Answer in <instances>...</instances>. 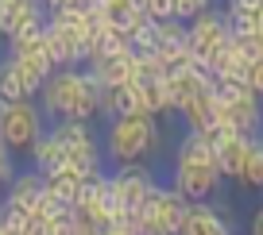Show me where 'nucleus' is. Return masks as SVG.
<instances>
[{
  "label": "nucleus",
  "instance_id": "22",
  "mask_svg": "<svg viewBox=\"0 0 263 235\" xmlns=\"http://www.w3.org/2000/svg\"><path fill=\"white\" fill-rule=\"evenodd\" d=\"M244 85L255 93V97H263V54L255 58L252 66H248V77H244Z\"/></svg>",
  "mask_w": 263,
  "mask_h": 235
},
{
  "label": "nucleus",
  "instance_id": "2",
  "mask_svg": "<svg viewBox=\"0 0 263 235\" xmlns=\"http://www.w3.org/2000/svg\"><path fill=\"white\" fill-rule=\"evenodd\" d=\"M163 143V127L155 116H120V120L105 123L101 135V151L105 162L112 166H128V162H147L151 154Z\"/></svg>",
  "mask_w": 263,
  "mask_h": 235
},
{
  "label": "nucleus",
  "instance_id": "4",
  "mask_svg": "<svg viewBox=\"0 0 263 235\" xmlns=\"http://www.w3.org/2000/svg\"><path fill=\"white\" fill-rule=\"evenodd\" d=\"M43 54L50 58L54 70L66 66H85V35L70 19V12H47V27H43Z\"/></svg>",
  "mask_w": 263,
  "mask_h": 235
},
{
  "label": "nucleus",
  "instance_id": "14",
  "mask_svg": "<svg viewBox=\"0 0 263 235\" xmlns=\"http://www.w3.org/2000/svg\"><path fill=\"white\" fill-rule=\"evenodd\" d=\"M27 158H31V170L43 174V178H47V174H54V170H66V151H62V143L54 139V131H50V127L31 143Z\"/></svg>",
  "mask_w": 263,
  "mask_h": 235
},
{
  "label": "nucleus",
  "instance_id": "7",
  "mask_svg": "<svg viewBox=\"0 0 263 235\" xmlns=\"http://www.w3.org/2000/svg\"><path fill=\"white\" fill-rule=\"evenodd\" d=\"M108 178H112V189H116V197H120V204H124L128 212L143 208V204L151 201V193L159 189V178H155V170H151L147 162L116 166Z\"/></svg>",
  "mask_w": 263,
  "mask_h": 235
},
{
  "label": "nucleus",
  "instance_id": "20",
  "mask_svg": "<svg viewBox=\"0 0 263 235\" xmlns=\"http://www.w3.org/2000/svg\"><path fill=\"white\" fill-rule=\"evenodd\" d=\"M217 0H174V19H182V24H190L194 16H201L205 8H213Z\"/></svg>",
  "mask_w": 263,
  "mask_h": 235
},
{
  "label": "nucleus",
  "instance_id": "27",
  "mask_svg": "<svg viewBox=\"0 0 263 235\" xmlns=\"http://www.w3.org/2000/svg\"><path fill=\"white\" fill-rule=\"evenodd\" d=\"M105 235H132V231H105Z\"/></svg>",
  "mask_w": 263,
  "mask_h": 235
},
{
  "label": "nucleus",
  "instance_id": "12",
  "mask_svg": "<svg viewBox=\"0 0 263 235\" xmlns=\"http://www.w3.org/2000/svg\"><path fill=\"white\" fill-rule=\"evenodd\" d=\"M143 208H147V212H151L155 220H163V224L171 227L174 235H178L182 220H186V208H190V201H186L182 193H174L171 185H163V181H159V189L151 193V201L143 204Z\"/></svg>",
  "mask_w": 263,
  "mask_h": 235
},
{
  "label": "nucleus",
  "instance_id": "18",
  "mask_svg": "<svg viewBox=\"0 0 263 235\" xmlns=\"http://www.w3.org/2000/svg\"><path fill=\"white\" fill-rule=\"evenodd\" d=\"M16 100H35L27 81L20 77V70L8 62V58H0V108L4 104H16Z\"/></svg>",
  "mask_w": 263,
  "mask_h": 235
},
{
  "label": "nucleus",
  "instance_id": "28",
  "mask_svg": "<svg viewBox=\"0 0 263 235\" xmlns=\"http://www.w3.org/2000/svg\"><path fill=\"white\" fill-rule=\"evenodd\" d=\"M0 224H4V204H0Z\"/></svg>",
  "mask_w": 263,
  "mask_h": 235
},
{
  "label": "nucleus",
  "instance_id": "19",
  "mask_svg": "<svg viewBox=\"0 0 263 235\" xmlns=\"http://www.w3.org/2000/svg\"><path fill=\"white\" fill-rule=\"evenodd\" d=\"M236 185L248 189V193H263V139H252L248 158H244V166H240Z\"/></svg>",
  "mask_w": 263,
  "mask_h": 235
},
{
  "label": "nucleus",
  "instance_id": "15",
  "mask_svg": "<svg viewBox=\"0 0 263 235\" xmlns=\"http://www.w3.org/2000/svg\"><path fill=\"white\" fill-rule=\"evenodd\" d=\"M35 19H47L43 0H0V24H4V39L16 35L20 27L35 24Z\"/></svg>",
  "mask_w": 263,
  "mask_h": 235
},
{
  "label": "nucleus",
  "instance_id": "10",
  "mask_svg": "<svg viewBox=\"0 0 263 235\" xmlns=\"http://www.w3.org/2000/svg\"><path fill=\"white\" fill-rule=\"evenodd\" d=\"M43 197V174L35 170H16V178L8 181V189L0 193V204L8 216H31L35 201Z\"/></svg>",
  "mask_w": 263,
  "mask_h": 235
},
{
  "label": "nucleus",
  "instance_id": "26",
  "mask_svg": "<svg viewBox=\"0 0 263 235\" xmlns=\"http://www.w3.org/2000/svg\"><path fill=\"white\" fill-rule=\"evenodd\" d=\"M74 235H101L93 224H85V220H78V227H74Z\"/></svg>",
  "mask_w": 263,
  "mask_h": 235
},
{
  "label": "nucleus",
  "instance_id": "9",
  "mask_svg": "<svg viewBox=\"0 0 263 235\" xmlns=\"http://www.w3.org/2000/svg\"><path fill=\"white\" fill-rule=\"evenodd\" d=\"M166 185H171L174 193H182L190 204H194V201H217V193H221V174H217V166L174 162Z\"/></svg>",
  "mask_w": 263,
  "mask_h": 235
},
{
  "label": "nucleus",
  "instance_id": "24",
  "mask_svg": "<svg viewBox=\"0 0 263 235\" xmlns=\"http://www.w3.org/2000/svg\"><path fill=\"white\" fill-rule=\"evenodd\" d=\"M248 235H263V201L255 204V212H252V220H248Z\"/></svg>",
  "mask_w": 263,
  "mask_h": 235
},
{
  "label": "nucleus",
  "instance_id": "17",
  "mask_svg": "<svg viewBox=\"0 0 263 235\" xmlns=\"http://www.w3.org/2000/svg\"><path fill=\"white\" fill-rule=\"evenodd\" d=\"M174 162H201V166H217L213 162V143L201 131H186L174 146Z\"/></svg>",
  "mask_w": 263,
  "mask_h": 235
},
{
  "label": "nucleus",
  "instance_id": "8",
  "mask_svg": "<svg viewBox=\"0 0 263 235\" xmlns=\"http://www.w3.org/2000/svg\"><path fill=\"white\" fill-rule=\"evenodd\" d=\"M178 235H236V212L224 201H194Z\"/></svg>",
  "mask_w": 263,
  "mask_h": 235
},
{
  "label": "nucleus",
  "instance_id": "6",
  "mask_svg": "<svg viewBox=\"0 0 263 235\" xmlns=\"http://www.w3.org/2000/svg\"><path fill=\"white\" fill-rule=\"evenodd\" d=\"M186 39H190L194 58L205 66L221 47H229V42H232V31H229V19H224V8H217V4H213V8H205L201 16H194V19L186 24Z\"/></svg>",
  "mask_w": 263,
  "mask_h": 235
},
{
  "label": "nucleus",
  "instance_id": "29",
  "mask_svg": "<svg viewBox=\"0 0 263 235\" xmlns=\"http://www.w3.org/2000/svg\"><path fill=\"white\" fill-rule=\"evenodd\" d=\"M0 42H4V24H0Z\"/></svg>",
  "mask_w": 263,
  "mask_h": 235
},
{
  "label": "nucleus",
  "instance_id": "16",
  "mask_svg": "<svg viewBox=\"0 0 263 235\" xmlns=\"http://www.w3.org/2000/svg\"><path fill=\"white\" fill-rule=\"evenodd\" d=\"M82 181H85V174H78V170H54V174L43 178V189H47L54 201H62V204L74 208L78 193H82Z\"/></svg>",
  "mask_w": 263,
  "mask_h": 235
},
{
  "label": "nucleus",
  "instance_id": "25",
  "mask_svg": "<svg viewBox=\"0 0 263 235\" xmlns=\"http://www.w3.org/2000/svg\"><path fill=\"white\" fill-rule=\"evenodd\" d=\"M263 0H224V8H259Z\"/></svg>",
  "mask_w": 263,
  "mask_h": 235
},
{
  "label": "nucleus",
  "instance_id": "23",
  "mask_svg": "<svg viewBox=\"0 0 263 235\" xmlns=\"http://www.w3.org/2000/svg\"><path fill=\"white\" fill-rule=\"evenodd\" d=\"M12 178H16V154H12V151H0V193L8 189Z\"/></svg>",
  "mask_w": 263,
  "mask_h": 235
},
{
  "label": "nucleus",
  "instance_id": "11",
  "mask_svg": "<svg viewBox=\"0 0 263 235\" xmlns=\"http://www.w3.org/2000/svg\"><path fill=\"white\" fill-rule=\"evenodd\" d=\"M178 116H182V123H186V131L209 135L213 127H221L224 123V104H221V97H217V85H213V93H205V97H197L194 104H186Z\"/></svg>",
  "mask_w": 263,
  "mask_h": 235
},
{
  "label": "nucleus",
  "instance_id": "5",
  "mask_svg": "<svg viewBox=\"0 0 263 235\" xmlns=\"http://www.w3.org/2000/svg\"><path fill=\"white\" fill-rule=\"evenodd\" d=\"M43 131H47V116L39 112L35 100H16L0 108V143L12 154H27Z\"/></svg>",
  "mask_w": 263,
  "mask_h": 235
},
{
  "label": "nucleus",
  "instance_id": "30",
  "mask_svg": "<svg viewBox=\"0 0 263 235\" xmlns=\"http://www.w3.org/2000/svg\"><path fill=\"white\" fill-rule=\"evenodd\" d=\"M259 139H263V135H259Z\"/></svg>",
  "mask_w": 263,
  "mask_h": 235
},
{
  "label": "nucleus",
  "instance_id": "3",
  "mask_svg": "<svg viewBox=\"0 0 263 235\" xmlns=\"http://www.w3.org/2000/svg\"><path fill=\"white\" fill-rule=\"evenodd\" d=\"M54 139L62 143L66 151V170H78V174H97L105 170V151H101V135L93 123L85 120H54L50 123Z\"/></svg>",
  "mask_w": 263,
  "mask_h": 235
},
{
  "label": "nucleus",
  "instance_id": "1",
  "mask_svg": "<svg viewBox=\"0 0 263 235\" xmlns=\"http://www.w3.org/2000/svg\"><path fill=\"white\" fill-rule=\"evenodd\" d=\"M105 93L108 89L93 77V70L66 66V70H54L43 81L35 104H39V112L47 120H85V123H93V116H101Z\"/></svg>",
  "mask_w": 263,
  "mask_h": 235
},
{
  "label": "nucleus",
  "instance_id": "13",
  "mask_svg": "<svg viewBox=\"0 0 263 235\" xmlns=\"http://www.w3.org/2000/svg\"><path fill=\"white\" fill-rule=\"evenodd\" d=\"M4 58H8V62L20 70V77L27 81L31 97H39L43 81H47L50 73H54V66H50V58L43 54V47H35V50H20V54H4Z\"/></svg>",
  "mask_w": 263,
  "mask_h": 235
},
{
  "label": "nucleus",
  "instance_id": "21",
  "mask_svg": "<svg viewBox=\"0 0 263 235\" xmlns=\"http://www.w3.org/2000/svg\"><path fill=\"white\" fill-rule=\"evenodd\" d=\"M143 12H147V19H155V24H163V19H174V0H140Z\"/></svg>",
  "mask_w": 263,
  "mask_h": 235
}]
</instances>
